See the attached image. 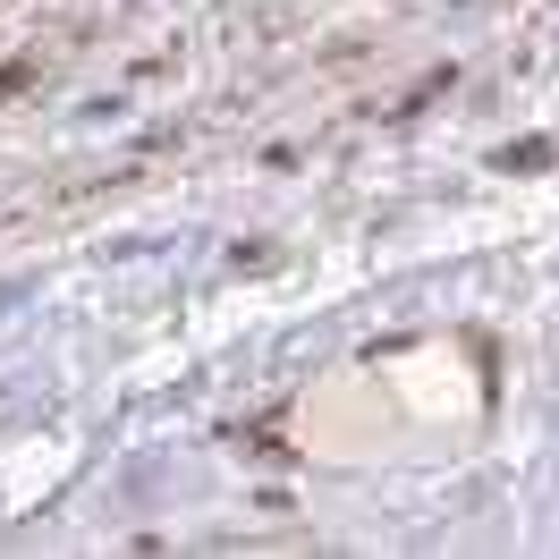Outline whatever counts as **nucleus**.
Here are the masks:
<instances>
[]
</instances>
